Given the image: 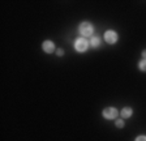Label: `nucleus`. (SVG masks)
I'll use <instances>...</instances> for the list:
<instances>
[{"instance_id": "f257e3e1", "label": "nucleus", "mask_w": 146, "mask_h": 141, "mask_svg": "<svg viewBox=\"0 0 146 141\" xmlns=\"http://www.w3.org/2000/svg\"><path fill=\"white\" fill-rule=\"evenodd\" d=\"M78 31L80 34H81L84 38L86 37H91L93 35V33H94V26L90 24V22H81L78 26Z\"/></svg>"}, {"instance_id": "f03ea898", "label": "nucleus", "mask_w": 146, "mask_h": 141, "mask_svg": "<svg viewBox=\"0 0 146 141\" xmlns=\"http://www.w3.org/2000/svg\"><path fill=\"white\" fill-rule=\"evenodd\" d=\"M89 46H90V42L84 37H78L74 41V49L78 52H85L89 49Z\"/></svg>"}, {"instance_id": "7ed1b4c3", "label": "nucleus", "mask_w": 146, "mask_h": 141, "mask_svg": "<svg viewBox=\"0 0 146 141\" xmlns=\"http://www.w3.org/2000/svg\"><path fill=\"white\" fill-rule=\"evenodd\" d=\"M102 115H103V118L107 120H113L117 118L119 111L116 110L115 107H106L103 111H102Z\"/></svg>"}, {"instance_id": "20e7f679", "label": "nucleus", "mask_w": 146, "mask_h": 141, "mask_svg": "<svg viewBox=\"0 0 146 141\" xmlns=\"http://www.w3.org/2000/svg\"><path fill=\"white\" fill-rule=\"evenodd\" d=\"M103 37H104V41H106L108 45H113V43H116L119 39V35L115 30H107Z\"/></svg>"}, {"instance_id": "39448f33", "label": "nucleus", "mask_w": 146, "mask_h": 141, "mask_svg": "<svg viewBox=\"0 0 146 141\" xmlns=\"http://www.w3.org/2000/svg\"><path fill=\"white\" fill-rule=\"evenodd\" d=\"M42 49L44 52H47V54H52V52L55 51V43L52 42V41H44V42L42 43Z\"/></svg>"}, {"instance_id": "423d86ee", "label": "nucleus", "mask_w": 146, "mask_h": 141, "mask_svg": "<svg viewBox=\"0 0 146 141\" xmlns=\"http://www.w3.org/2000/svg\"><path fill=\"white\" fill-rule=\"evenodd\" d=\"M132 114H133V110L131 107H124L120 111V115H121L123 119H129L132 116Z\"/></svg>"}, {"instance_id": "0eeeda50", "label": "nucleus", "mask_w": 146, "mask_h": 141, "mask_svg": "<svg viewBox=\"0 0 146 141\" xmlns=\"http://www.w3.org/2000/svg\"><path fill=\"white\" fill-rule=\"evenodd\" d=\"M90 46L94 47V49H97V47L100 46V38L98 37V35H93L90 39Z\"/></svg>"}, {"instance_id": "6e6552de", "label": "nucleus", "mask_w": 146, "mask_h": 141, "mask_svg": "<svg viewBox=\"0 0 146 141\" xmlns=\"http://www.w3.org/2000/svg\"><path fill=\"white\" fill-rule=\"evenodd\" d=\"M138 68H140L142 72H146V59L140 60V63H138Z\"/></svg>"}, {"instance_id": "1a4fd4ad", "label": "nucleus", "mask_w": 146, "mask_h": 141, "mask_svg": "<svg viewBox=\"0 0 146 141\" xmlns=\"http://www.w3.org/2000/svg\"><path fill=\"white\" fill-rule=\"evenodd\" d=\"M115 126L117 127V128H123V127H124V120H121V119H116Z\"/></svg>"}, {"instance_id": "9d476101", "label": "nucleus", "mask_w": 146, "mask_h": 141, "mask_svg": "<svg viewBox=\"0 0 146 141\" xmlns=\"http://www.w3.org/2000/svg\"><path fill=\"white\" fill-rule=\"evenodd\" d=\"M136 141H146V136H138L136 138Z\"/></svg>"}, {"instance_id": "9b49d317", "label": "nucleus", "mask_w": 146, "mask_h": 141, "mask_svg": "<svg viewBox=\"0 0 146 141\" xmlns=\"http://www.w3.org/2000/svg\"><path fill=\"white\" fill-rule=\"evenodd\" d=\"M56 54H58V56H63V55H64V51H63L61 49H59L58 51H56Z\"/></svg>"}, {"instance_id": "f8f14e48", "label": "nucleus", "mask_w": 146, "mask_h": 141, "mask_svg": "<svg viewBox=\"0 0 146 141\" xmlns=\"http://www.w3.org/2000/svg\"><path fill=\"white\" fill-rule=\"evenodd\" d=\"M142 58L146 59V50H143V51H142Z\"/></svg>"}]
</instances>
